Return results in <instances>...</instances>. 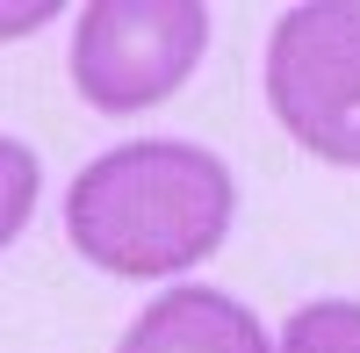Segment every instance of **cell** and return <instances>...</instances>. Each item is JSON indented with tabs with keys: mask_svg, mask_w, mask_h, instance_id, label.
Returning <instances> with one entry per match:
<instances>
[{
	"mask_svg": "<svg viewBox=\"0 0 360 353\" xmlns=\"http://www.w3.org/2000/svg\"><path fill=\"white\" fill-rule=\"evenodd\" d=\"M266 108L324 166H360V0H303L266 37Z\"/></svg>",
	"mask_w": 360,
	"mask_h": 353,
	"instance_id": "obj_2",
	"label": "cell"
},
{
	"mask_svg": "<svg viewBox=\"0 0 360 353\" xmlns=\"http://www.w3.org/2000/svg\"><path fill=\"white\" fill-rule=\"evenodd\" d=\"M238 181L195 137H130L86 159L65 188V238L115 281H166L231 238Z\"/></svg>",
	"mask_w": 360,
	"mask_h": 353,
	"instance_id": "obj_1",
	"label": "cell"
},
{
	"mask_svg": "<svg viewBox=\"0 0 360 353\" xmlns=\"http://www.w3.org/2000/svg\"><path fill=\"white\" fill-rule=\"evenodd\" d=\"M209 51L202 0H86L72 15V86L101 115L159 108Z\"/></svg>",
	"mask_w": 360,
	"mask_h": 353,
	"instance_id": "obj_3",
	"label": "cell"
},
{
	"mask_svg": "<svg viewBox=\"0 0 360 353\" xmlns=\"http://www.w3.org/2000/svg\"><path fill=\"white\" fill-rule=\"evenodd\" d=\"M37 195H44V159L29 152L22 137L0 130V252H8L22 231H29V217H37Z\"/></svg>",
	"mask_w": 360,
	"mask_h": 353,
	"instance_id": "obj_6",
	"label": "cell"
},
{
	"mask_svg": "<svg viewBox=\"0 0 360 353\" xmlns=\"http://www.w3.org/2000/svg\"><path fill=\"white\" fill-rule=\"evenodd\" d=\"M58 0H0V37H37L44 22H58Z\"/></svg>",
	"mask_w": 360,
	"mask_h": 353,
	"instance_id": "obj_7",
	"label": "cell"
},
{
	"mask_svg": "<svg viewBox=\"0 0 360 353\" xmlns=\"http://www.w3.org/2000/svg\"><path fill=\"white\" fill-rule=\"evenodd\" d=\"M115 353H281V346L266 339L259 310H245L231 288L173 281L123 325Z\"/></svg>",
	"mask_w": 360,
	"mask_h": 353,
	"instance_id": "obj_4",
	"label": "cell"
},
{
	"mask_svg": "<svg viewBox=\"0 0 360 353\" xmlns=\"http://www.w3.org/2000/svg\"><path fill=\"white\" fill-rule=\"evenodd\" d=\"M274 346L281 353H360V303L353 296H317L303 310H288Z\"/></svg>",
	"mask_w": 360,
	"mask_h": 353,
	"instance_id": "obj_5",
	"label": "cell"
}]
</instances>
